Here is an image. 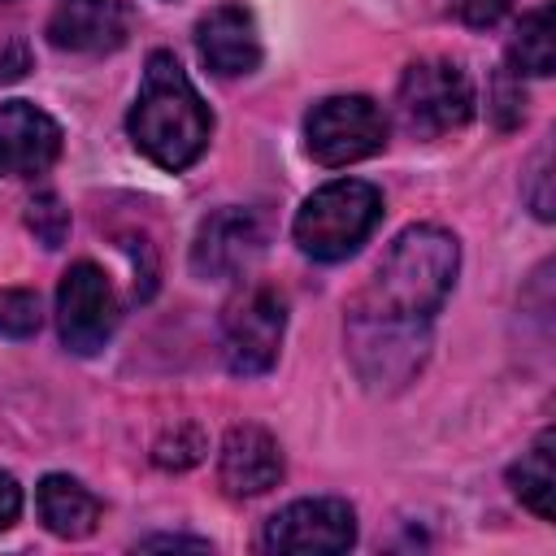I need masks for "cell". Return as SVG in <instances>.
Listing matches in <instances>:
<instances>
[{
  "instance_id": "obj_1",
  "label": "cell",
  "mask_w": 556,
  "mask_h": 556,
  "mask_svg": "<svg viewBox=\"0 0 556 556\" xmlns=\"http://www.w3.org/2000/svg\"><path fill=\"white\" fill-rule=\"evenodd\" d=\"M456 265H460L456 235H447L443 226H430V222L408 226L395 235V243L387 248V256L378 261L369 287L361 291V300L352 308L369 313V317L430 326V317L443 308V300L456 282Z\"/></svg>"
},
{
  "instance_id": "obj_2",
  "label": "cell",
  "mask_w": 556,
  "mask_h": 556,
  "mask_svg": "<svg viewBox=\"0 0 556 556\" xmlns=\"http://www.w3.org/2000/svg\"><path fill=\"white\" fill-rule=\"evenodd\" d=\"M130 143L161 169L178 174L187 165L200 161V152L208 148L213 135V113L200 100L195 83L187 78V70L178 65L174 52H152L143 65V83L139 96L130 104L126 117Z\"/></svg>"
},
{
  "instance_id": "obj_3",
  "label": "cell",
  "mask_w": 556,
  "mask_h": 556,
  "mask_svg": "<svg viewBox=\"0 0 556 556\" xmlns=\"http://www.w3.org/2000/svg\"><path fill=\"white\" fill-rule=\"evenodd\" d=\"M378 222H382L378 187H369L361 178H334L300 204V213L291 222V235H295L304 256L343 261L374 235Z\"/></svg>"
},
{
  "instance_id": "obj_4",
  "label": "cell",
  "mask_w": 556,
  "mask_h": 556,
  "mask_svg": "<svg viewBox=\"0 0 556 556\" xmlns=\"http://www.w3.org/2000/svg\"><path fill=\"white\" fill-rule=\"evenodd\" d=\"M395 109L408 135L439 139L473 117V83L456 61H439V56L413 61L400 78Z\"/></svg>"
},
{
  "instance_id": "obj_5",
  "label": "cell",
  "mask_w": 556,
  "mask_h": 556,
  "mask_svg": "<svg viewBox=\"0 0 556 556\" xmlns=\"http://www.w3.org/2000/svg\"><path fill=\"white\" fill-rule=\"evenodd\" d=\"M426 348H430V326L369 317V313L348 308V356L365 387L374 391L404 387L421 369Z\"/></svg>"
},
{
  "instance_id": "obj_6",
  "label": "cell",
  "mask_w": 556,
  "mask_h": 556,
  "mask_svg": "<svg viewBox=\"0 0 556 556\" xmlns=\"http://www.w3.org/2000/svg\"><path fill=\"white\" fill-rule=\"evenodd\" d=\"M387 113L369 96H326L304 117V148L317 165L339 169L382 152Z\"/></svg>"
},
{
  "instance_id": "obj_7",
  "label": "cell",
  "mask_w": 556,
  "mask_h": 556,
  "mask_svg": "<svg viewBox=\"0 0 556 556\" xmlns=\"http://www.w3.org/2000/svg\"><path fill=\"white\" fill-rule=\"evenodd\" d=\"M282 330H287V304L274 287H243L226 313H222V356L226 369L239 378H256L269 374L282 348Z\"/></svg>"
},
{
  "instance_id": "obj_8",
  "label": "cell",
  "mask_w": 556,
  "mask_h": 556,
  "mask_svg": "<svg viewBox=\"0 0 556 556\" xmlns=\"http://www.w3.org/2000/svg\"><path fill=\"white\" fill-rule=\"evenodd\" d=\"M56 330L74 356H96L117 330V295L100 265L78 261L56 287Z\"/></svg>"
},
{
  "instance_id": "obj_9",
  "label": "cell",
  "mask_w": 556,
  "mask_h": 556,
  "mask_svg": "<svg viewBox=\"0 0 556 556\" xmlns=\"http://www.w3.org/2000/svg\"><path fill=\"white\" fill-rule=\"evenodd\" d=\"M265 552H348L356 543V513L348 500L317 495V500H295L278 508L265 521L261 534Z\"/></svg>"
},
{
  "instance_id": "obj_10",
  "label": "cell",
  "mask_w": 556,
  "mask_h": 556,
  "mask_svg": "<svg viewBox=\"0 0 556 556\" xmlns=\"http://www.w3.org/2000/svg\"><path fill=\"white\" fill-rule=\"evenodd\" d=\"M269 230L256 208H217L200 222L191 243L195 278H239L265 256Z\"/></svg>"
},
{
  "instance_id": "obj_11",
  "label": "cell",
  "mask_w": 556,
  "mask_h": 556,
  "mask_svg": "<svg viewBox=\"0 0 556 556\" xmlns=\"http://www.w3.org/2000/svg\"><path fill=\"white\" fill-rule=\"evenodd\" d=\"M61 156V126L30 100L0 104V174L35 178Z\"/></svg>"
},
{
  "instance_id": "obj_12",
  "label": "cell",
  "mask_w": 556,
  "mask_h": 556,
  "mask_svg": "<svg viewBox=\"0 0 556 556\" xmlns=\"http://www.w3.org/2000/svg\"><path fill=\"white\" fill-rule=\"evenodd\" d=\"M195 52L217 78H239L261 65V30L252 9L217 4L195 22Z\"/></svg>"
},
{
  "instance_id": "obj_13",
  "label": "cell",
  "mask_w": 556,
  "mask_h": 556,
  "mask_svg": "<svg viewBox=\"0 0 556 556\" xmlns=\"http://www.w3.org/2000/svg\"><path fill=\"white\" fill-rule=\"evenodd\" d=\"M217 478L226 495H265L282 478V447L261 426H230L217 456Z\"/></svg>"
},
{
  "instance_id": "obj_14",
  "label": "cell",
  "mask_w": 556,
  "mask_h": 556,
  "mask_svg": "<svg viewBox=\"0 0 556 556\" xmlns=\"http://www.w3.org/2000/svg\"><path fill=\"white\" fill-rule=\"evenodd\" d=\"M48 39L65 52H109L126 39V9L117 0H65L48 22Z\"/></svg>"
},
{
  "instance_id": "obj_15",
  "label": "cell",
  "mask_w": 556,
  "mask_h": 556,
  "mask_svg": "<svg viewBox=\"0 0 556 556\" xmlns=\"http://www.w3.org/2000/svg\"><path fill=\"white\" fill-rule=\"evenodd\" d=\"M35 504L56 539H87L100 521V500L70 473H48L35 491Z\"/></svg>"
},
{
  "instance_id": "obj_16",
  "label": "cell",
  "mask_w": 556,
  "mask_h": 556,
  "mask_svg": "<svg viewBox=\"0 0 556 556\" xmlns=\"http://www.w3.org/2000/svg\"><path fill=\"white\" fill-rule=\"evenodd\" d=\"M552 447H556V434L543 430L534 439L530 452H521V460L508 469V486L513 495L543 521L556 517V469H552Z\"/></svg>"
},
{
  "instance_id": "obj_17",
  "label": "cell",
  "mask_w": 556,
  "mask_h": 556,
  "mask_svg": "<svg viewBox=\"0 0 556 556\" xmlns=\"http://www.w3.org/2000/svg\"><path fill=\"white\" fill-rule=\"evenodd\" d=\"M508 70L513 74H534V78L556 70V35H552V9L547 4L530 9L517 22V30L508 39Z\"/></svg>"
},
{
  "instance_id": "obj_18",
  "label": "cell",
  "mask_w": 556,
  "mask_h": 556,
  "mask_svg": "<svg viewBox=\"0 0 556 556\" xmlns=\"http://www.w3.org/2000/svg\"><path fill=\"white\" fill-rule=\"evenodd\" d=\"M26 226L35 230V239H39L43 248H61L65 235H70V208H65L52 191H43V195H35V200L26 204Z\"/></svg>"
},
{
  "instance_id": "obj_19",
  "label": "cell",
  "mask_w": 556,
  "mask_h": 556,
  "mask_svg": "<svg viewBox=\"0 0 556 556\" xmlns=\"http://www.w3.org/2000/svg\"><path fill=\"white\" fill-rule=\"evenodd\" d=\"M39 330V300L30 291L4 287L0 291V334L4 339H26Z\"/></svg>"
},
{
  "instance_id": "obj_20",
  "label": "cell",
  "mask_w": 556,
  "mask_h": 556,
  "mask_svg": "<svg viewBox=\"0 0 556 556\" xmlns=\"http://www.w3.org/2000/svg\"><path fill=\"white\" fill-rule=\"evenodd\" d=\"M156 465L161 469H187V465H195L200 456H204V434L195 430V426H174L161 443H156Z\"/></svg>"
},
{
  "instance_id": "obj_21",
  "label": "cell",
  "mask_w": 556,
  "mask_h": 556,
  "mask_svg": "<svg viewBox=\"0 0 556 556\" xmlns=\"http://www.w3.org/2000/svg\"><path fill=\"white\" fill-rule=\"evenodd\" d=\"M521 104H526V96H521V74L500 70V74H495V122H500V126H517V122H521Z\"/></svg>"
},
{
  "instance_id": "obj_22",
  "label": "cell",
  "mask_w": 556,
  "mask_h": 556,
  "mask_svg": "<svg viewBox=\"0 0 556 556\" xmlns=\"http://www.w3.org/2000/svg\"><path fill=\"white\" fill-rule=\"evenodd\" d=\"M530 208H534V217H543V222H552V169H547V148L534 156V169H530Z\"/></svg>"
},
{
  "instance_id": "obj_23",
  "label": "cell",
  "mask_w": 556,
  "mask_h": 556,
  "mask_svg": "<svg viewBox=\"0 0 556 556\" xmlns=\"http://www.w3.org/2000/svg\"><path fill=\"white\" fill-rule=\"evenodd\" d=\"M508 4H513V0H460V17L482 30V26H495V22L508 13Z\"/></svg>"
},
{
  "instance_id": "obj_24",
  "label": "cell",
  "mask_w": 556,
  "mask_h": 556,
  "mask_svg": "<svg viewBox=\"0 0 556 556\" xmlns=\"http://www.w3.org/2000/svg\"><path fill=\"white\" fill-rule=\"evenodd\" d=\"M22 513V486L13 482V473L0 469V530H9Z\"/></svg>"
},
{
  "instance_id": "obj_25",
  "label": "cell",
  "mask_w": 556,
  "mask_h": 556,
  "mask_svg": "<svg viewBox=\"0 0 556 556\" xmlns=\"http://www.w3.org/2000/svg\"><path fill=\"white\" fill-rule=\"evenodd\" d=\"M139 547H195V552H204V547H208V539H187V534H156V539H143Z\"/></svg>"
}]
</instances>
